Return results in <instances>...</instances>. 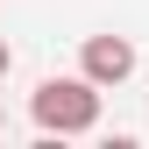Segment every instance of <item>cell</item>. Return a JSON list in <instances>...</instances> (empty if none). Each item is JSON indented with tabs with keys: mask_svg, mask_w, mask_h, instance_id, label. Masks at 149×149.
I'll list each match as a JSON object with an SVG mask.
<instances>
[{
	"mask_svg": "<svg viewBox=\"0 0 149 149\" xmlns=\"http://www.w3.org/2000/svg\"><path fill=\"white\" fill-rule=\"evenodd\" d=\"M7 64H14V50H7V43H0V78H7Z\"/></svg>",
	"mask_w": 149,
	"mask_h": 149,
	"instance_id": "obj_3",
	"label": "cell"
},
{
	"mask_svg": "<svg viewBox=\"0 0 149 149\" xmlns=\"http://www.w3.org/2000/svg\"><path fill=\"white\" fill-rule=\"evenodd\" d=\"M78 71H85L92 85H121L128 71H135V43H128V36H85Z\"/></svg>",
	"mask_w": 149,
	"mask_h": 149,
	"instance_id": "obj_2",
	"label": "cell"
},
{
	"mask_svg": "<svg viewBox=\"0 0 149 149\" xmlns=\"http://www.w3.org/2000/svg\"><path fill=\"white\" fill-rule=\"evenodd\" d=\"M29 114H36V128L43 135H85L92 121H100V85L85 78H43L36 85V100H29Z\"/></svg>",
	"mask_w": 149,
	"mask_h": 149,
	"instance_id": "obj_1",
	"label": "cell"
},
{
	"mask_svg": "<svg viewBox=\"0 0 149 149\" xmlns=\"http://www.w3.org/2000/svg\"><path fill=\"white\" fill-rule=\"evenodd\" d=\"M0 128H7V114H0Z\"/></svg>",
	"mask_w": 149,
	"mask_h": 149,
	"instance_id": "obj_4",
	"label": "cell"
}]
</instances>
